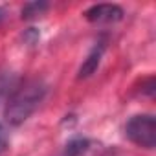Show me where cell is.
<instances>
[{"instance_id": "obj_1", "label": "cell", "mask_w": 156, "mask_h": 156, "mask_svg": "<svg viewBox=\"0 0 156 156\" xmlns=\"http://www.w3.org/2000/svg\"><path fill=\"white\" fill-rule=\"evenodd\" d=\"M46 92H48V87L42 81H39V79L26 81L9 98V101L6 105V110H4L6 121L9 125H15V127L22 125L39 108V105L44 101Z\"/></svg>"}, {"instance_id": "obj_3", "label": "cell", "mask_w": 156, "mask_h": 156, "mask_svg": "<svg viewBox=\"0 0 156 156\" xmlns=\"http://www.w3.org/2000/svg\"><path fill=\"white\" fill-rule=\"evenodd\" d=\"M125 15L123 8L118 4H96L85 11V19L94 24H105V22H118Z\"/></svg>"}, {"instance_id": "obj_5", "label": "cell", "mask_w": 156, "mask_h": 156, "mask_svg": "<svg viewBox=\"0 0 156 156\" xmlns=\"http://www.w3.org/2000/svg\"><path fill=\"white\" fill-rule=\"evenodd\" d=\"M90 149V140L87 138H73L66 143L62 156H83Z\"/></svg>"}, {"instance_id": "obj_8", "label": "cell", "mask_w": 156, "mask_h": 156, "mask_svg": "<svg viewBox=\"0 0 156 156\" xmlns=\"http://www.w3.org/2000/svg\"><path fill=\"white\" fill-rule=\"evenodd\" d=\"M24 41H26L28 44H35V42L39 41V31H37L35 28H30V30L26 31V35H24Z\"/></svg>"}, {"instance_id": "obj_9", "label": "cell", "mask_w": 156, "mask_h": 156, "mask_svg": "<svg viewBox=\"0 0 156 156\" xmlns=\"http://www.w3.org/2000/svg\"><path fill=\"white\" fill-rule=\"evenodd\" d=\"M103 156H119V152H118V151H108V152H105Z\"/></svg>"}, {"instance_id": "obj_6", "label": "cell", "mask_w": 156, "mask_h": 156, "mask_svg": "<svg viewBox=\"0 0 156 156\" xmlns=\"http://www.w3.org/2000/svg\"><path fill=\"white\" fill-rule=\"evenodd\" d=\"M48 9V2H30L22 8V19H35Z\"/></svg>"}, {"instance_id": "obj_7", "label": "cell", "mask_w": 156, "mask_h": 156, "mask_svg": "<svg viewBox=\"0 0 156 156\" xmlns=\"http://www.w3.org/2000/svg\"><path fill=\"white\" fill-rule=\"evenodd\" d=\"M8 143H9V136H8V130L6 127L0 123V154H2L6 149H8Z\"/></svg>"}, {"instance_id": "obj_10", "label": "cell", "mask_w": 156, "mask_h": 156, "mask_svg": "<svg viewBox=\"0 0 156 156\" xmlns=\"http://www.w3.org/2000/svg\"><path fill=\"white\" fill-rule=\"evenodd\" d=\"M4 13H6V11H4L2 8H0V20H2V19H4Z\"/></svg>"}, {"instance_id": "obj_2", "label": "cell", "mask_w": 156, "mask_h": 156, "mask_svg": "<svg viewBox=\"0 0 156 156\" xmlns=\"http://www.w3.org/2000/svg\"><path fill=\"white\" fill-rule=\"evenodd\" d=\"M125 136L138 147L154 149L156 147V118L152 114L132 116L125 125Z\"/></svg>"}, {"instance_id": "obj_4", "label": "cell", "mask_w": 156, "mask_h": 156, "mask_svg": "<svg viewBox=\"0 0 156 156\" xmlns=\"http://www.w3.org/2000/svg\"><path fill=\"white\" fill-rule=\"evenodd\" d=\"M105 50H107V37H101V39L94 44V48L90 50V53L87 55V59L83 61V64H81V68H79V73H77V77H79V79H87V77H90V75L96 73V70H98L99 64H101V59H103Z\"/></svg>"}]
</instances>
